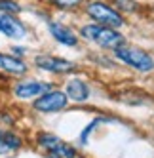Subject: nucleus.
Wrapping results in <instances>:
<instances>
[{"mask_svg":"<svg viewBox=\"0 0 154 158\" xmlns=\"http://www.w3.org/2000/svg\"><path fill=\"white\" fill-rule=\"evenodd\" d=\"M80 36L87 42L95 44V46L103 48V50H116L118 46L124 44V35L118 32L116 29L105 27V25H97V23H87L80 27Z\"/></svg>","mask_w":154,"mask_h":158,"instance_id":"1","label":"nucleus"},{"mask_svg":"<svg viewBox=\"0 0 154 158\" xmlns=\"http://www.w3.org/2000/svg\"><path fill=\"white\" fill-rule=\"evenodd\" d=\"M84 12L86 15L91 19V23H97V25H105V27H111V29H120L124 27V15L114 10L112 6H108L101 0H87L84 4Z\"/></svg>","mask_w":154,"mask_h":158,"instance_id":"2","label":"nucleus"},{"mask_svg":"<svg viewBox=\"0 0 154 158\" xmlns=\"http://www.w3.org/2000/svg\"><path fill=\"white\" fill-rule=\"evenodd\" d=\"M114 52V57L118 61H122L124 65L131 67V69H135L139 73H150L154 71V57L145 52V50H141L137 46H118Z\"/></svg>","mask_w":154,"mask_h":158,"instance_id":"3","label":"nucleus"},{"mask_svg":"<svg viewBox=\"0 0 154 158\" xmlns=\"http://www.w3.org/2000/svg\"><path fill=\"white\" fill-rule=\"evenodd\" d=\"M67 105H69L67 94H65L63 89L51 88V89H48L46 94H42L40 97L34 99L32 109H34L36 112H44V114H48V112H61L63 109H67Z\"/></svg>","mask_w":154,"mask_h":158,"instance_id":"4","label":"nucleus"},{"mask_svg":"<svg viewBox=\"0 0 154 158\" xmlns=\"http://www.w3.org/2000/svg\"><path fill=\"white\" fill-rule=\"evenodd\" d=\"M34 67L40 71H46L51 74H69L74 73L78 67L76 63L65 59V57H57V55H50V53H42L34 57Z\"/></svg>","mask_w":154,"mask_h":158,"instance_id":"5","label":"nucleus"},{"mask_svg":"<svg viewBox=\"0 0 154 158\" xmlns=\"http://www.w3.org/2000/svg\"><path fill=\"white\" fill-rule=\"evenodd\" d=\"M0 35L10 40H23L29 35V29L17 15L0 12Z\"/></svg>","mask_w":154,"mask_h":158,"instance_id":"6","label":"nucleus"},{"mask_svg":"<svg viewBox=\"0 0 154 158\" xmlns=\"http://www.w3.org/2000/svg\"><path fill=\"white\" fill-rule=\"evenodd\" d=\"M51 88H53L51 82L44 80H19L14 86V95L17 99H36Z\"/></svg>","mask_w":154,"mask_h":158,"instance_id":"7","label":"nucleus"},{"mask_svg":"<svg viewBox=\"0 0 154 158\" xmlns=\"http://www.w3.org/2000/svg\"><path fill=\"white\" fill-rule=\"evenodd\" d=\"M48 32L57 44L67 46V48H76L78 42H80L78 35H76L69 25L61 23V21H48Z\"/></svg>","mask_w":154,"mask_h":158,"instance_id":"8","label":"nucleus"},{"mask_svg":"<svg viewBox=\"0 0 154 158\" xmlns=\"http://www.w3.org/2000/svg\"><path fill=\"white\" fill-rule=\"evenodd\" d=\"M65 94H67V97L71 101H74V103H84V101L90 99L91 89L87 86V82L82 80V78H71V80L65 84Z\"/></svg>","mask_w":154,"mask_h":158,"instance_id":"9","label":"nucleus"},{"mask_svg":"<svg viewBox=\"0 0 154 158\" xmlns=\"http://www.w3.org/2000/svg\"><path fill=\"white\" fill-rule=\"evenodd\" d=\"M27 71H29V67L21 57H15L12 53H0V73L23 76Z\"/></svg>","mask_w":154,"mask_h":158,"instance_id":"10","label":"nucleus"},{"mask_svg":"<svg viewBox=\"0 0 154 158\" xmlns=\"http://www.w3.org/2000/svg\"><path fill=\"white\" fill-rule=\"evenodd\" d=\"M23 147V139L12 130H0V156L14 154Z\"/></svg>","mask_w":154,"mask_h":158,"instance_id":"11","label":"nucleus"},{"mask_svg":"<svg viewBox=\"0 0 154 158\" xmlns=\"http://www.w3.org/2000/svg\"><path fill=\"white\" fill-rule=\"evenodd\" d=\"M48 154H55V156H59V158H84L71 143H65L61 137H59V141H57L55 145H53V149H51Z\"/></svg>","mask_w":154,"mask_h":158,"instance_id":"12","label":"nucleus"},{"mask_svg":"<svg viewBox=\"0 0 154 158\" xmlns=\"http://www.w3.org/2000/svg\"><path fill=\"white\" fill-rule=\"evenodd\" d=\"M48 2L57 8V10H63V12H71V10H76V8H82L87 0H48Z\"/></svg>","mask_w":154,"mask_h":158,"instance_id":"13","label":"nucleus"},{"mask_svg":"<svg viewBox=\"0 0 154 158\" xmlns=\"http://www.w3.org/2000/svg\"><path fill=\"white\" fill-rule=\"evenodd\" d=\"M0 12L2 14H14V15H19L23 12V8L17 0H0Z\"/></svg>","mask_w":154,"mask_h":158,"instance_id":"14","label":"nucleus"},{"mask_svg":"<svg viewBox=\"0 0 154 158\" xmlns=\"http://www.w3.org/2000/svg\"><path fill=\"white\" fill-rule=\"evenodd\" d=\"M25 48H21V46H14L12 48V55H15V57H21V55H25Z\"/></svg>","mask_w":154,"mask_h":158,"instance_id":"15","label":"nucleus"},{"mask_svg":"<svg viewBox=\"0 0 154 158\" xmlns=\"http://www.w3.org/2000/svg\"><path fill=\"white\" fill-rule=\"evenodd\" d=\"M46 158H59V156H55V154H48Z\"/></svg>","mask_w":154,"mask_h":158,"instance_id":"16","label":"nucleus"}]
</instances>
